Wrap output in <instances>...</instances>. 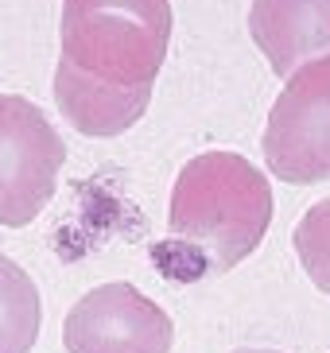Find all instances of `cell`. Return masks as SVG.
Instances as JSON below:
<instances>
[{
  "label": "cell",
  "instance_id": "obj_1",
  "mask_svg": "<svg viewBox=\"0 0 330 353\" xmlns=\"http://www.w3.org/2000/svg\"><path fill=\"white\" fill-rule=\"evenodd\" d=\"M59 113L86 136L133 128L171 43V0H62Z\"/></svg>",
  "mask_w": 330,
  "mask_h": 353
},
{
  "label": "cell",
  "instance_id": "obj_2",
  "mask_svg": "<svg viewBox=\"0 0 330 353\" xmlns=\"http://www.w3.org/2000/svg\"><path fill=\"white\" fill-rule=\"evenodd\" d=\"M272 225V187L241 152H202L186 159L171 187L167 245L155 260L175 280L229 272L257 249Z\"/></svg>",
  "mask_w": 330,
  "mask_h": 353
},
{
  "label": "cell",
  "instance_id": "obj_3",
  "mask_svg": "<svg viewBox=\"0 0 330 353\" xmlns=\"http://www.w3.org/2000/svg\"><path fill=\"white\" fill-rule=\"evenodd\" d=\"M264 163L284 183L330 179V54L288 74L264 125Z\"/></svg>",
  "mask_w": 330,
  "mask_h": 353
},
{
  "label": "cell",
  "instance_id": "obj_4",
  "mask_svg": "<svg viewBox=\"0 0 330 353\" xmlns=\"http://www.w3.org/2000/svg\"><path fill=\"white\" fill-rule=\"evenodd\" d=\"M66 144L35 101L0 94V225H28L55 194Z\"/></svg>",
  "mask_w": 330,
  "mask_h": 353
},
{
  "label": "cell",
  "instance_id": "obj_5",
  "mask_svg": "<svg viewBox=\"0 0 330 353\" xmlns=\"http://www.w3.org/2000/svg\"><path fill=\"white\" fill-rule=\"evenodd\" d=\"M171 314L128 280L97 283L66 311V353H171Z\"/></svg>",
  "mask_w": 330,
  "mask_h": 353
},
{
  "label": "cell",
  "instance_id": "obj_6",
  "mask_svg": "<svg viewBox=\"0 0 330 353\" xmlns=\"http://www.w3.org/2000/svg\"><path fill=\"white\" fill-rule=\"evenodd\" d=\"M249 32L276 74L330 54V0H253Z\"/></svg>",
  "mask_w": 330,
  "mask_h": 353
},
{
  "label": "cell",
  "instance_id": "obj_7",
  "mask_svg": "<svg viewBox=\"0 0 330 353\" xmlns=\"http://www.w3.org/2000/svg\"><path fill=\"white\" fill-rule=\"evenodd\" d=\"M43 303L28 272L0 252V353H28L39 338Z\"/></svg>",
  "mask_w": 330,
  "mask_h": 353
},
{
  "label": "cell",
  "instance_id": "obj_8",
  "mask_svg": "<svg viewBox=\"0 0 330 353\" xmlns=\"http://www.w3.org/2000/svg\"><path fill=\"white\" fill-rule=\"evenodd\" d=\"M291 241H295V252H300L307 276L330 295V198H319L303 214Z\"/></svg>",
  "mask_w": 330,
  "mask_h": 353
},
{
  "label": "cell",
  "instance_id": "obj_9",
  "mask_svg": "<svg viewBox=\"0 0 330 353\" xmlns=\"http://www.w3.org/2000/svg\"><path fill=\"white\" fill-rule=\"evenodd\" d=\"M233 353H280V350H257V345H245V350H233Z\"/></svg>",
  "mask_w": 330,
  "mask_h": 353
}]
</instances>
